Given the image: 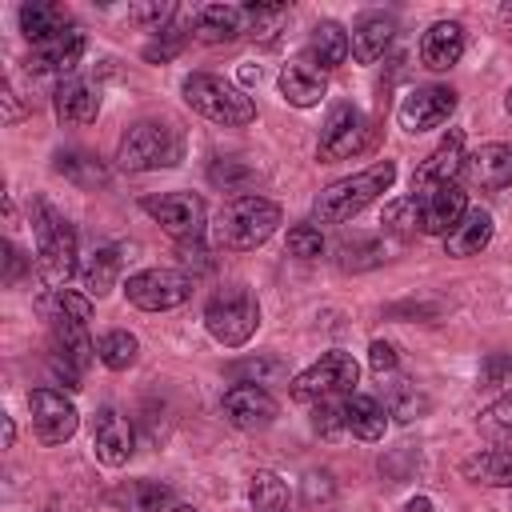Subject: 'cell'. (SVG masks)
I'll use <instances>...</instances> for the list:
<instances>
[{
	"label": "cell",
	"mask_w": 512,
	"mask_h": 512,
	"mask_svg": "<svg viewBox=\"0 0 512 512\" xmlns=\"http://www.w3.org/2000/svg\"><path fill=\"white\" fill-rule=\"evenodd\" d=\"M392 180H396V164H392V160H380V164H372V168H364V172H356V176H344V180L328 184V188L312 200V216H316L320 224H344V220H352L356 212H364L376 196H384V192L392 188Z\"/></svg>",
	"instance_id": "cell-1"
},
{
	"label": "cell",
	"mask_w": 512,
	"mask_h": 512,
	"mask_svg": "<svg viewBox=\"0 0 512 512\" xmlns=\"http://www.w3.org/2000/svg\"><path fill=\"white\" fill-rule=\"evenodd\" d=\"M180 156H184V136L168 120H136L116 144V164L124 172L172 168V164H180Z\"/></svg>",
	"instance_id": "cell-2"
},
{
	"label": "cell",
	"mask_w": 512,
	"mask_h": 512,
	"mask_svg": "<svg viewBox=\"0 0 512 512\" xmlns=\"http://www.w3.org/2000/svg\"><path fill=\"white\" fill-rule=\"evenodd\" d=\"M280 224V208L264 196H236L232 204L220 208L216 224H212V240L220 248L232 252H248L256 244H264Z\"/></svg>",
	"instance_id": "cell-3"
},
{
	"label": "cell",
	"mask_w": 512,
	"mask_h": 512,
	"mask_svg": "<svg viewBox=\"0 0 512 512\" xmlns=\"http://www.w3.org/2000/svg\"><path fill=\"white\" fill-rule=\"evenodd\" d=\"M184 100L192 112H200L204 120L212 124H224V128H240V124H252L256 120V104L244 88L212 76V72H192L184 76Z\"/></svg>",
	"instance_id": "cell-4"
},
{
	"label": "cell",
	"mask_w": 512,
	"mask_h": 512,
	"mask_svg": "<svg viewBox=\"0 0 512 512\" xmlns=\"http://www.w3.org/2000/svg\"><path fill=\"white\" fill-rule=\"evenodd\" d=\"M32 236H36V264L48 284H64L76 272V232L72 224L44 200L32 204Z\"/></svg>",
	"instance_id": "cell-5"
},
{
	"label": "cell",
	"mask_w": 512,
	"mask_h": 512,
	"mask_svg": "<svg viewBox=\"0 0 512 512\" xmlns=\"http://www.w3.org/2000/svg\"><path fill=\"white\" fill-rule=\"evenodd\" d=\"M204 328H208L212 340L224 344V348L248 344V340L256 336V328H260V304H256V296H252L244 284L220 288V292L208 300V308H204Z\"/></svg>",
	"instance_id": "cell-6"
},
{
	"label": "cell",
	"mask_w": 512,
	"mask_h": 512,
	"mask_svg": "<svg viewBox=\"0 0 512 512\" xmlns=\"http://www.w3.org/2000/svg\"><path fill=\"white\" fill-rule=\"evenodd\" d=\"M124 296L140 312H168L192 296V276L180 268H144V272L128 276Z\"/></svg>",
	"instance_id": "cell-7"
},
{
	"label": "cell",
	"mask_w": 512,
	"mask_h": 512,
	"mask_svg": "<svg viewBox=\"0 0 512 512\" xmlns=\"http://www.w3.org/2000/svg\"><path fill=\"white\" fill-rule=\"evenodd\" d=\"M356 376H360L356 360H352L348 352L332 348V352H324L312 368H304V372L292 380V400H300V404H316V400H324V396L352 392Z\"/></svg>",
	"instance_id": "cell-8"
},
{
	"label": "cell",
	"mask_w": 512,
	"mask_h": 512,
	"mask_svg": "<svg viewBox=\"0 0 512 512\" xmlns=\"http://www.w3.org/2000/svg\"><path fill=\"white\" fill-rule=\"evenodd\" d=\"M368 140H372V120L360 108L340 104V108H332V116H328V124L320 132V148L316 152H320L324 164H336V160H348V156L364 152Z\"/></svg>",
	"instance_id": "cell-9"
},
{
	"label": "cell",
	"mask_w": 512,
	"mask_h": 512,
	"mask_svg": "<svg viewBox=\"0 0 512 512\" xmlns=\"http://www.w3.org/2000/svg\"><path fill=\"white\" fill-rule=\"evenodd\" d=\"M144 212L176 240H196L204 232V220H208V208L196 192H164V196H148L144 200Z\"/></svg>",
	"instance_id": "cell-10"
},
{
	"label": "cell",
	"mask_w": 512,
	"mask_h": 512,
	"mask_svg": "<svg viewBox=\"0 0 512 512\" xmlns=\"http://www.w3.org/2000/svg\"><path fill=\"white\" fill-rule=\"evenodd\" d=\"M28 412H32V432L40 444H64L80 428L76 404L56 388H36L28 396Z\"/></svg>",
	"instance_id": "cell-11"
},
{
	"label": "cell",
	"mask_w": 512,
	"mask_h": 512,
	"mask_svg": "<svg viewBox=\"0 0 512 512\" xmlns=\"http://www.w3.org/2000/svg\"><path fill=\"white\" fill-rule=\"evenodd\" d=\"M412 208H416V228L424 236H448L460 224V216L468 212V200H464L460 184H436V188L412 196Z\"/></svg>",
	"instance_id": "cell-12"
},
{
	"label": "cell",
	"mask_w": 512,
	"mask_h": 512,
	"mask_svg": "<svg viewBox=\"0 0 512 512\" xmlns=\"http://www.w3.org/2000/svg\"><path fill=\"white\" fill-rule=\"evenodd\" d=\"M452 112H456V92L444 88V84L412 88V92L400 100V108H396L404 132H428V128H440Z\"/></svg>",
	"instance_id": "cell-13"
},
{
	"label": "cell",
	"mask_w": 512,
	"mask_h": 512,
	"mask_svg": "<svg viewBox=\"0 0 512 512\" xmlns=\"http://www.w3.org/2000/svg\"><path fill=\"white\" fill-rule=\"evenodd\" d=\"M276 412H280V404L260 384H232L224 392V420L240 432H264L276 420Z\"/></svg>",
	"instance_id": "cell-14"
},
{
	"label": "cell",
	"mask_w": 512,
	"mask_h": 512,
	"mask_svg": "<svg viewBox=\"0 0 512 512\" xmlns=\"http://www.w3.org/2000/svg\"><path fill=\"white\" fill-rule=\"evenodd\" d=\"M132 424L120 408H100L92 416V448H96V460L108 464V468H120L128 464L132 456Z\"/></svg>",
	"instance_id": "cell-15"
},
{
	"label": "cell",
	"mask_w": 512,
	"mask_h": 512,
	"mask_svg": "<svg viewBox=\"0 0 512 512\" xmlns=\"http://www.w3.org/2000/svg\"><path fill=\"white\" fill-rule=\"evenodd\" d=\"M460 172H464V180L476 184V188H488V192L508 188V184H512V144H504V140L480 144L476 152L464 156Z\"/></svg>",
	"instance_id": "cell-16"
},
{
	"label": "cell",
	"mask_w": 512,
	"mask_h": 512,
	"mask_svg": "<svg viewBox=\"0 0 512 512\" xmlns=\"http://www.w3.org/2000/svg\"><path fill=\"white\" fill-rule=\"evenodd\" d=\"M460 164H464V132L452 128V132L428 152V160L412 172V192H428V188H436V184H452V176L460 172Z\"/></svg>",
	"instance_id": "cell-17"
},
{
	"label": "cell",
	"mask_w": 512,
	"mask_h": 512,
	"mask_svg": "<svg viewBox=\"0 0 512 512\" xmlns=\"http://www.w3.org/2000/svg\"><path fill=\"white\" fill-rule=\"evenodd\" d=\"M84 32L80 28H68V32H56L40 44H32L28 52V72H72L84 56Z\"/></svg>",
	"instance_id": "cell-18"
},
{
	"label": "cell",
	"mask_w": 512,
	"mask_h": 512,
	"mask_svg": "<svg viewBox=\"0 0 512 512\" xmlns=\"http://www.w3.org/2000/svg\"><path fill=\"white\" fill-rule=\"evenodd\" d=\"M460 56H464V24H456V20H436V24L424 32V40H420V60H424V68L448 72L452 64H460Z\"/></svg>",
	"instance_id": "cell-19"
},
{
	"label": "cell",
	"mask_w": 512,
	"mask_h": 512,
	"mask_svg": "<svg viewBox=\"0 0 512 512\" xmlns=\"http://www.w3.org/2000/svg\"><path fill=\"white\" fill-rule=\"evenodd\" d=\"M392 36H396V20H392V16H384V12H368V16H360L356 28H352V36H348L352 60H356V64H372V60H380V56L388 52Z\"/></svg>",
	"instance_id": "cell-20"
},
{
	"label": "cell",
	"mask_w": 512,
	"mask_h": 512,
	"mask_svg": "<svg viewBox=\"0 0 512 512\" xmlns=\"http://www.w3.org/2000/svg\"><path fill=\"white\" fill-rule=\"evenodd\" d=\"M280 92H284L288 104L312 108V104L324 100L328 80H324V72H320L316 64H308V60L300 56V60H288V64H284V72H280Z\"/></svg>",
	"instance_id": "cell-21"
},
{
	"label": "cell",
	"mask_w": 512,
	"mask_h": 512,
	"mask_svg": "<svg viewBox=\"0 0 512 512\" xmlns=\"http://www.w3.org/2000/svg\"><path fill=\"white\" fill-rule=\"evenodd\" d=\"M108 500L116 512H172L176 508V492L160 480H128Z\"/></svg>",
	"instance_id": "cell-22"
},
{
	"label": "cell",
	"mask_w": 512,
	"mask_h": 512,
	"mask_svg": "<svg viewBox=\"0 0 512 512\" xmlns=\"http://www.w3.org/2000/svg\"><path fill=\"white\" fill-rule=\"evenodd\" d=\"M240 32H248V12L236 4H208L196 12V40L204 44H228Z\"/></svg>",
	"instance_id": "cell-23"
},
{
	"label": "cell",
	"mask_w": 512,
	"mask_h": 512,
	"mask_svg": "<svg viewBox=\"0 0 512 512\" xmlns=\"http://www.w3.org/2000/svg\"><path fill=\"white\" fill-rule=\"evenodd\" d=\"M96 112H100V88L96 84H88V80H64L56 88V116H60V124L80 128V124H92Z\"/></svg>",
	"instance_id": "cell-24"
},
{
	"label": "cell",
	"mask_w": 512,
	"mask_h": 512,
	"mask_svg": "<svg viewBox=\"0 0 512 512\" xmlns=\"http://www.w3.org/2000/svg\"><path fill=\"white\" fill-rule=\"evenodd\" d=\"M348 52H352V48H348V32H344L336 20H324V24L312 28L304 60L316 64L320 72H332V68H340V64L348 60Z\"/></svg>",
	"instance_id": "cell-25"
},
{
	"label": "cell",
	"mask_w": 512,
	"mask_h": 512,
	"mask_svg": "<svg viewBox=\"0 0 512 512\" xmlns=\"http://www.w3.org/2000/svg\"><path fill=\"white\" fill-rule=\"evenodd\" d=\"M488 240H492V216L484 208H468L460 216V224L444 236V252L448 256H476Z\"/></svg>",
	"instance_id": "cell-26"
},
{
	"label": "cell",
	"mask_w": 512,
	"mask_h": 512,
	"mask_svg": "<svg viewBox=\"0 0 512 512\" xmlns=\"http://www.w3.org/2000/svg\"><path fill=\"white\" fill-rule=\"evenodd\" d=\"M344 420H348V432L360 436V440H380L384 428H388V412L376 396H364V392H348L344 396Z\"/></svg>",
	"instance_id": "cell-27"
},
{
	"label": "cell",
	"mask_w": 512,
	"mask_h": 512,
	"mask_svg": "<svg viewBox=\"0 0 512 512\" xmlns=\"http://www.w3.org/2000/svg\"><path fill=\"white\" fill-rule=\"evenodd\" d=\"M68 28H72V24H68V8H64V4L32 0V4L20 8V32H24L32 44H40V40H48V36H56V32H68Z\"/></svg>",
	"instance_id": "cell-28"
},
{
	"label": "cell",
	"mask_w": 512,
	"mask_h": 512,
	"mask_svg": "<svg viewBox=\"0 0 512 512\" xmlns=\"http://www.w3.org/2000/svg\"><path fill=\"white\" fill-rule=\"evenodd\" d=\"M116 276H120V248H96V252L88 256V264L80 268L84 292L96 296V300L116 288Z\"/></svg>",
	"instance_id": "cell-29"
},
{
	"label": "cell",
	"mask_w": 512,
	"mask_h": 512,
	"mask_svg": "<svg viewBox=\"0 0 512 512\" xmlns=\"http://www.w3.org/2000/svg\"><path fill=\"white\" fill-rule=\"evenodd\" d=\"M96 356H100L104 368L124 372V368L136 364V356H140V340H136L132 332H124V328H112V332H104V336L96 340Z\"/></svg>",
	"instance_id": "cell-30"
},
{
	"label": "cell",
	"mask_w": 512,
	"mask_h": 512,
	"mask_svg": "<svg viewBox=\"0 0 512 512\" xmlns=\"http://www.w3.org/2000/svg\"><path fill=\"white\" fill-rule=\"evenodd\" d=\"M464 472L480 484H492V488H512V448H492L484 456H472L464 464Z\"/></svg>",
	"instance_id": "cell-31"
},
{
	"label": "cell",
	"mask_w": 512,
	"mask_h": 512,
	"mask_svg": "<svg viewBox=\"0 0 512 512\" xmlns=\"http://www.w3.org/2000/svg\"><path fill=\"white\" fill-rule=\"evenodd\" d=\"M56 172H60V176H68V180H76V184H84V188H96V184H104V180H108L104 164H100L96 156L80 152V148L60 152V156H56Z\"/></svg>",
	"instance_id": "cell-32"
},
{
	"label": "cell",
	"mask_w": 512,
	"mask_h": 512,
	"mask_svg": "<svg viewBox=\"0 0 512 512\" xmlns=\"http://www.w3.org/2000/svg\"><path fill=\"white\" fill-rule=\"evenodd\" d=\"M248 500L256 512H284L288 504V488L276 472H256L252 476V488H248Z\"/></svg>",
	"instance_id": "cell-33"
},
{
	"label": "cell",
	"mask_w": 512,
	"mask_h": 512,
	"mask_svg": "<svg viewBox=\"0 0 512 512\" xmlns=\"http://www.w3.org/2000/svg\"><path fill=\"white\" fill-rule=\"evenodd\" d=\"M312 428H316L320 436H340V432H348V420H344V400H336V396L316 400V408H312Z\"/></svg>",
	"instance_id": "cell-34"
},
{
	"label": "cell",
	"mask_w": 512,
	"mask_h": 512,
	"mask_svg": "<svg viewBox=\"0 0 512 512\" xmlns=\"http://www.w3.org/2000/svg\"><path fill=\"white\" fill-rule=\"evenodd\" d=\"M480 432H484L488 440L512 436V396H504V400H496V404H488V408L480 412Z\"/></svg>",
	"instance_id": "cell-35"
},
{
	"label": "cell",
	"mask_w": 512,
	"mask_h": 512,
	"mask_svg": "<svg viewBox=\"0 0 512 512\" xmlns=\"http://www.w3.org/2000/svg\"><path fill=\"white\" fill-rule=\"evenodd\" d=\"M288 252H292L296 260H316V256L324 252L320 228H316V224H296V228H288Z\"/></svg>",
	"instance_id": "cell-36"
},
{
	"label": "cell",
	"mask_w": 512,
	"mask_h": 512,
	"mask_svg": "<svg viewBox=\"0 0 512 512\" xmlns=\"http://www.w3.org/2000/svg\"><path fill=\"white\" fill-rule=\"evenodd\" d=\"M184 40H188V32H180L176 24H168V28H160L156 40L144 48V60H160V64H164V60H172V56L184 48Z\"/></svg>",
	"instance_id": "cell-37"
},
{
	"label": "cell",
	"mask_w": 512,
	"mask_h": 512,
	"mask_svg": "<svg viewBox=\"0 0 512 512\" xmlns=\"http://www.w3.org/2000/svg\"><path fill=\"white\" fill-rule=\"evenodd\" d=\"M512 380V356H504V352H488L484 360H480V384H508Z\"/></svg>",
	"instance_id": "cell-38"
},
{
	"label": "cell",
	"mask_w": 512,
	"mask_h": 512,
	"mask_svg": "<svg viewBox=\"0 0 512 512\" xmlns=\"http://www.w3.org/2000/svg\"><path fill=\"white\" fill-rule=\"evenodd\" d=\"M168 16H172V4H136V8H128V20L148 24L152 32L168 28Z\"/></svg>",
	"instance_id": "cell-39"
},
{
	"label": "cell",
	"mask_w": 512,
	"mask_h": 512,
	"mask_svg": "<svg viewBox=\"0 0 512 512\" xmlns=\"http://www.w3.org/2000/svg\"><path fill=\"white\" fill-rule=\"evenodd\" d=\"M420 408H424V400L416 396V388H412L408 380H400V388H396V396H392V412H396L400 420H412Z\"/></svg>",
	"instance_id": "cell-40"
},
{
	"label": "cell",
	"mask_w": 512,
	"mask_h": 512,
	"mask_svg": "<svg viewBox=\"0 0 512 512\" xmlns=\"http://www.w3.org/2000/svg\"><path fill=\"white\" fill-rule=\"evenodd\" d=\"M244 180H252V172L236 160H224V164H212V184H224V188H240Z\"/></svg>",
	"instance_id": "cell-41"
},
{
	"label": "cell",
	"mask_w": 512,
	"mask_h": 512,
	"mask_svg": "<svg viewBox=\"0 0 512 512\" xmlns=\"http://www.w3.org/2000/svg\"><path fill=\"white\" fill-rule=\"evenodd\" d=\"M368 364H372L376 376L396 372V348H392L388 340H372V348H368Z\"/></svg>",
	"instance_id": "cell-42"
},
{
	"label": "cell",
	"mask_w": 512,
	"mask_h": 512,
	"mask_svg": "<svg viewBox=\"0 0 512 512\" xmlns=\"http://www.w3.org/2000/svg\"><path fill=\"white\" fill-rule=\"evenodd\" d=\"M304 496L316 504V500H328L332 496V476L328 472H308L304 476Z\"/></svg>",
	"instance_id": "cell-43"
},
{
	"label": "cell",
	"mask_w": 512,
	"mask_h": 512,
	"mask_svg": "<svg viewBox=\"0 0 512 512\" xmlns=\"http://www.w3.org/2000/svg\"><path fill=\"white\" fill-rule=\"evenodd\" d=\"M4 252H8V284H12V280L20 276V264H24V260H20V252H16V244H4Z\"/></svg>",
	"instance_id": "cell-44"
},
{
	"label": "cell",
	"mask_w": 512,
	"mask_h": 512,
	"mask_svg": "<svg viewBox=\"0 0 512 512\" xmlns=\"http://www.w3.org/2000/svg\"><path fill=\"white\" fill-rule=\"evenodd\" d=\"M404 512H432V500H428V496H412V500L404 504Z\"/></svg>",
	"instance_id": "cell-45"
},
{
	"label": "cell",
	"mask_w": 512,
	"mask_h": 512,
	"mask_svg": "<svg viewBox=\"0 0 512 512\" xmlns=\"http://www.w3.org/2000/svg\"><path fill=\"white\" fill-rule=\"evenodd\" d=\"M172 512H196V508H192V504H176Z\"/></svg>",
	"instance_id": "cell-46"
},
{
	"label": "cell",
	"mask_w": 512,
	"mask_h": 512,
	"mask_svg": "<svg viewBox=\"0 0 512 512\" xmlns=\"http://www.w3.org/2000/svg\"><path fill=\"white\" fill-rule=\"evenodd\" d=\"M504 108H508V116H512V92H508V96H504Z\"/></svg>",
	"instance_id": "cell-47"
}]
</instances>
